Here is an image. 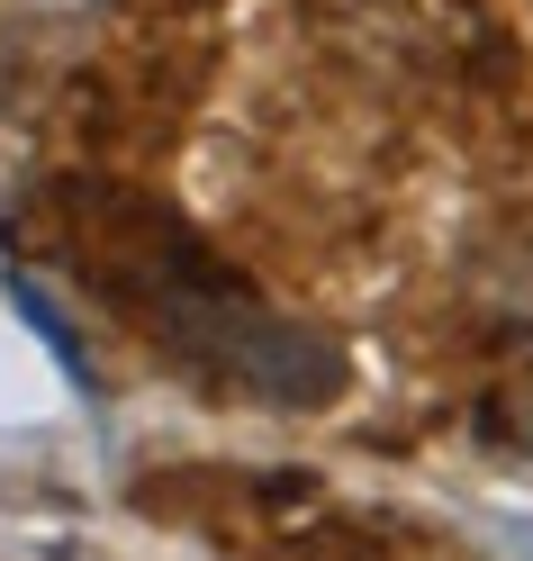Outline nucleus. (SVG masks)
<instances>
[{
    "instance_id": "nucleus-1",
    "label": "nucleus",
    "mask_w": 533,
    "mask_h": 561,
    "mask_svg": "<svg viewBox=\"0 0 533 561\" xmlns=\"http://www.w3.org/2000/svg\"><path fill=\"white\" fill-rule=\"evenodd\" d=\"M91 280H109V290H127L136 308H146L163 354L218 371V380H235V390H254V399H316V390H335V363L316 354L299 327L263 318V308L244 299L208 254H190V236L163 227V218H118L109 236H91Z\"/></svg>"
},
{
    "instance_id": "nucleus-2",
    "label": "nucleus",
    "mask_w": 533,
    "mask_h": 561,
    "mask_svg": "<svg viewBox=\"0 0 533 561\" xmlns=\"http://www.w3.org/2000/svg\"><path fill=\"white\" fill-rule=\"evenodd\" d=\"M479 308H488L507 335H533V236L479 263Z\"/></svg>"
},
{
    "instance_id": "nucleus-3",
    "label": "nucleus",
    "mask_w": 533,
    "mask_h": 561,
    "mask_svg": "<svg viewBox=\"0 0 533 561\" xmlns=\"http://www.w3.org/2000/svg\"><path fill=\"white\" fill-rule=\"evenodd\" d=\"M488 435H497V444H515V453H533V371L507 380V390L488 399Z\"/></svg>"
}]
</instances>
